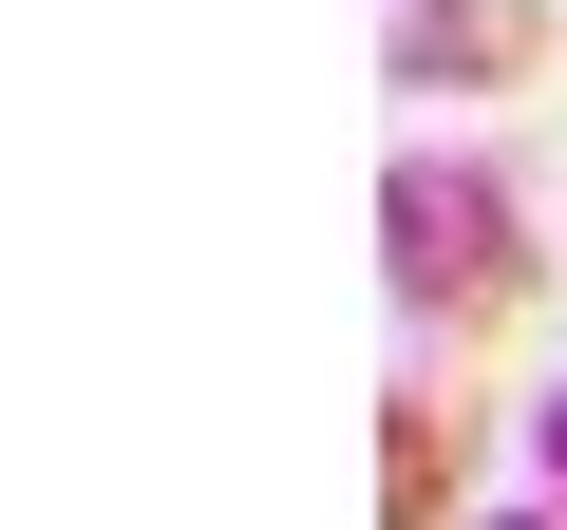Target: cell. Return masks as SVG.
<instances>
[{
  "mask_svg": "<svg viewBox=\"0 0 567 530\" xmlns=\"http://www.w3.org/2000/svg\"><path fill=\"white\" fill-rule=\"evenodd\" d=\"M379 265H398L416 323H511V304H529V227H511V190L454 171V152H398V171H379Z\"/></svg>",
  "mask_w": 567,
  "mask_h": 530,
  "instance_id": "obj_1",
  "label": "cell"
},
{
  "mask_svg": "<svg viewBox=\"0 0 567 530\" xmlns=\"http://www.w3.org/2000/svg\"><path fill=\"white\" fill-rule=\"evenodd\" d=\"M548 58V0H398V95H511Z\"/></svg>",
  "mask_w": 567,
  "mask_h": 530,
  "instance_id": "obj_2",
  "label": "cell"
},
{
  "mask_svg": "<svg viewBox=\"0 0 567 530\" xmlns=\"http://www.w3.org/2000/svg\"><path fill=\"white\" fill-rule=\"evenodd\" d=\"M454 455H473V417H454L435 379H398V398H379V530H435V511H454Z\"/></svg>",
  "mask_w": 567,
  "mask_h": 530,
  "instance_id": "obj_3",
  "label": "cell"
},
{
  "mask_svg": "<svg viewBox=\"0 0 567 530\" xmlns=\"http://www.w3.org/2000/svg\"><path fill=\"white\" fill-rule=\"evenodd\" d=\"M529 455H548V492H567V398H548V417H529Z\"/></svg>",
  "mask_w": 567,
  "mask_h": 530,
  "instance_id": "obj_4",
  "label": "cell"
},
{
  "mask_svg": "<svg viewBox=\"0 0 567 530\" xmlns=\"http://www.w3.org/2000/svg\"><path fill=\"white\" fill-rule=\"evenodd\" d=\"M511 530H548V511H511Z\"/></svg>",
  "mask_w": 567,
  "mask_h": 530,
  "instance_id": "obj_5",
  "label": "cell"
}]
</instances>
